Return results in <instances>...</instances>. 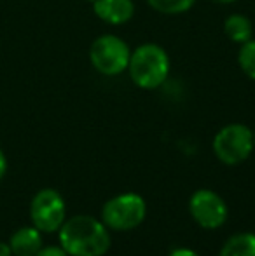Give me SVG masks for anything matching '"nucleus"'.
<instances>
[{
	"mask_svg": "<svg viewBox=\"0 0 255 256\" xmlns=\"http://www.w3.org/2000/svg\"><path fill=\"white\" fill-rule=\"evenodd\" d=\"M58 239L68 256H103L112 244L105 223L89 214L65 220L58 230Z\"/></svg>",
	"mask_w": 255,
	"mask_h": 256,
	"instance_id": "nucleus-1",
	"label": "nucleus"
},
{
	"mask_svg": "<svg viewBox=\"0 0 255 256\" xmlns=\"http://www.w3.org/2000/svg\"><path fill=\"white\" fill-rule=\"evenodd\" d=\"M128 74L140 89H157L170 74V58L161 46L147 42L131 52Z\"/></svg>",
	"mask_w": 255,
	"mask_h": 256,
	"instance_id": "nucleus-2",
	"label": "nucleus"
},
{
	"mask_svg": "<svg viewBox=\"0 0 255 256\" xmlns=\"http://www.w3.org/2000/svg\"><path fill=\"white\" fill-rule=\"evenodd\" d=\"M147 216V202L135 192L119 194L109 199L102 208V220L105 226L114 232H128L143 223Z\"/></svg>",
	"mask_w": 255,
	"mask_h": 256,
	"instance_id": "nucleus-3",
	"label": "nucleus"
},
{
	"mask_svg": "<svg viewBox=\"0 0 255 256\" xmlns=\"http://www.w3.org/2000/svg\"><path fill=\"white\" fill-rule=\"evenodd\" d=\"M211 146L222 164L238 166L253 152V131L245 124H227L215 134Z\"/></svg>",
	"mask_w": 255,
	"mask_h": 256,
	"instance_id": "nucleus-4",
	"label": "nucleus"
},
{
	"mask_svg": "<svg viewBox=\"0 0 255 256\" xmlns=\"http://www.w3.org/2000/svg\"><path fill=\"white\" fill-rule=\"evenodd\" d=\"M131 51L121 37L112 34L100 35L89 49V60L95 70L105 77H116L128 70Z\"/></svg>",
	"mask_w": 255,
	"mask_h": 256,
	"instance_id": "nucleus-5",
	"label": "nucleus"
},
{
	"mask_svg": "<svg viewBox=\"0 0 255 256\" xmlns=\"http://www.w3.org/2000/svg\"><path fill=\"white\" fill-rule=\"evenodd\" d=\"M30 220L42 234L58 232L67 220V204L62 194L55 188L39 190L30 202Z\"/></svg>",
	"mask_w": 255,
	"mask_h": 256,
	"instance_id": "nucleus-6",
	"label": "nucleus"
},
{
	"mask_svg": "<svg viewBox=\"0 0 255 256\" xmlns=\"http://www.w3.org/2000/svg\"><path fill=\"white\" fill-rule=\"evenodd\" d=\"M189 212L192 220L206 230L220 228L227 220V204L213 190L199 188L189 199Z\"/></svg>",
	"mask_w": 255,
	"mask_h": 256,
	"instance_id": "nucleus-7",
	"label": "nucleus"
},
{
	"mask_svg": "<svg viewBox=\"0 0 255 256\" xmlns=\"http://www.w3.org/2000/svg\"><path fill=\"white\" fill-rule=\"evenodd\" d=\"M95 14L107 24H124L135 14L133 0H93Z\"/></svg>",
	"mask_w": 255,
	"mask_h": 256,
	"instance_id": "nucleus-8",
	"label": "nucleus"
},
{
	"mask_svg": "<svg viewBox=\"0 0 255 256\" xmlns=\"http://www.w3.org/2000/svg\"><path fill=\"white\" fill-rule=\"evenodd\" d=\"M9 246L13 251V256H35L39 253L44 240H42V232L39 228L32 226H21L11 236Z\"/></svg>",
	"mask_w": 255,
	"mask_h": 256,
	"instance_id": "nucleus-9",
	"label": "nucleus"
},
{
	"mask_svg": "<svg viewBox=\"0 0 255 256\" xmlns=\"http://www.w3.org/2000/svg\"><path fill=\"white\" fill-rule=\"evenodd\" d=\"M218 256H255V234L241 232L229 237Z\"/></svg>",
	"mask_w": 255,
	"mask_h": 256,
	"instance_id": "nucleus-10",
	"label": "nucleus"
},
{
	"mask_svg": "<svg viewBox=\"0 0 255 256\" xmlns=\"http://www.w3.org/2000/svg\"><path fill=\"white\" fill-rule=\"evenodd\" d=\"M224 32L232 42L236 44H245L246 40L252 38L253 26L252 21L243 14H231L224 21Z\"/></svg>",
	"mask_w": 255,
	"mask_h": 256,
	"instance_id": "nucleus-11",
	"label": "nucleus"
},
{
	"mask_svg": "<svg viewBox=\"0 0 255 256\" xmlns=\"http://www.w3.org/2000/svg\"><path fill=\"white\" fill-rule=\"evenodd\" d=\"M147 2L157 12L175 16V14H182L191 9L194 4H196V0H147Z\"/></svg>",
	"mask_w": 255,
	"mask_h": 256,
	"instance_id": "nucleus-12",
	"label": "nucleus"
},
{
	"mask_svg": "<svg viewBox=\"0 0 255 256\" xmlns=\"http://www.w3.org/2000/svg\"><path fill=\"white\" fill-rule=\"evenodd\" d=\"M238 63L243 74L255 80V38H250L245 44H241L238 52Z\"/></svg>",
	"mask_w": 255,
	"mask_h": 256,
	"instance_id": "nucleus-13",
	"label": "nucleus"
},
{
	"mask_svg": "<svg viewBox=\"0 0 255 256\" xmlns=\"http://www.w3.org/2000/svg\"><path fill=\"white\" fill-rule=\"evenodd\" d=\"M35 256H68L62 246H42Z\"/></svg>",
	"mask_w": 255,
	"mask_h": 256,
	"instance_id": "nucleus-14",
	"label": "nucleus"
},
{
	"mask_svg": "<svg viewBox=\"0 0 255 256\" xmlns=\"http://www.w3.org/2000/svg\"><path fill=\"white\" fill-rule=\"evenodd\" d=\"M168 256H199L194 250H189V248H177L173 250Z\"/></svg>",
	"mask_w": 255,
	"mask_h": 256,
	"instance_id": "nucleus-15",
	"label": "nucleus"
},
{
	"mask_svg": "<svg viewBox=\"0 0 255 256\" xmlns=\"http://www.w3.org/2000/svg\"><path fill=\"white\" fill-rule=\"evenodd\" d=\"M6 172H7V158H6V154L0 148V182H2V178L6 176Z\"/></svg>",
	"mask_w": 255,
	"mask_h": 256,
	"instance_id": "nucleus-16",
	"label": "nucleus"
},
{
	"mask_svg": "<svg viewBox=\"0 0 255 256\" xmlns=\"http://www.w3.org/2000/svg\"><path fill=\"white\" fill-rule=\"evenodd\" d=\"M0 256H13L9 242H2V240H0Z\"/></svg>",
	"mask_w": 255,
	"mask_h": 256,
	"instance_id": "nucleus-17",
	"label": "nucleus"
},
{
	"mask_svg": "<svg viewBox=\"0 0 255 256\" xmlns=\"http://www.w3.org/2000/svg\"><path fill=\"white\" fill-rule=\"evenodd\" d=\"M211 2H215V4H232V2H236V0H211Z\"/></svg>",
	"mask_w": 255,
	"mask_h": 256,
	"instance_id": "nucleus-18",
	"label": "nucleus"
},
{
	"mask_svg": "<svg viewBox=\"0 0 255 256\" xmlns=\"http://www.w3.org/2000/svg\"><path fill=\"white\" fill-rule=\"evenodd\" d=\"M253 146H255V131H253Z\"/></svg>",
	"mask_w": 255,
	"mask_h": 256,
	"instance_id": "nucleus-19",
	"label": "nucleus"
},
{
	"mask_svg": "<svg viewBox=\"0 0 255 256\" xmlns=\"http://www.w3.org/2000/svg\"><path fill=\"white\" fill-rule=\"evenodd\" d=\"M88 2H93V0H88Z\"/></svg>",
	"mask_w": 255,
	"mask_h": 256,
	"instance_id": "nucleus-20",
	"label": "nucleus"
}]
</instances>
